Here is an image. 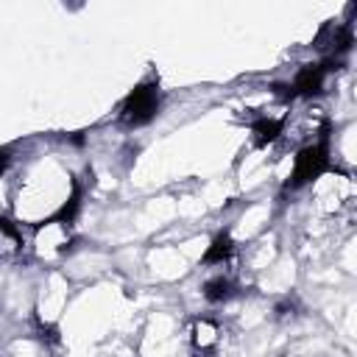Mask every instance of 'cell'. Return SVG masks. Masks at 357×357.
I'll use <instances>...</instances> for the list:
<instances>
[{
  "mask_svg": "<svg viewBox=\"0 0 357 357\" xmlns=\"http://www.w3.org/2000/svg\"><path fill=\"white\" fill-rule=\"evenodd\" d=\"M329 165V153H326V142H310L307 148L298 151L296 162H293V173H290V181L287 187H301L307 184L310 178H318Z\"/></svg>",
  "mask_w": 357,
  "mask_h": 357,
  "instance_id": "cell-1",
  "label": "cell"
},
{
  "mask_svg": "<svg viewBox=\"0 0 357 357\" xmlns=\"http://www.w3.org/2000/svg\"><path fill=\"white\" fill-rule=\"evenodd\" d=\"M156 106H159V89H156V84H142V86H137L126 98V103H123V120L128 126H142V123H148L153 117Z\"/></svg>",
  "mask_w": 357,
  "mask_h": 357,
  "instance_id": "cell-2",
  "label": "cell"
},
{
  "mask_svg": "<svg viewBox=\"0 0 357 357\" xmlns=\"http://www.w3.org/2000/svg\"><path fill=\"white\" fill-rule=\"evenodd\" d=\"M279 134H282V117H271L268 114V117H259L254 123V139H257V145H268Z\"/></svg>",
  "mask_w": 357,
  "mask_h": 357,
  "instance_id": "cell-7",
  "label": "cell"
},
{
  "mask_svg": "<svg viewBox=\"0 0 357 357\" xmlns=\"http://www.w3.org/2000/svg\"><path fill=\"white\" fill-rule=\"evenodd\" d=\"M229 293H231V282L223 279V276H215V279H209V282L204 284V296H206L209 301H223Z\"/></svg>",
  "mask_w": 357,
  "mask_h": 357,
  "instance_id": "cell-9",
  "label": "cell"
},
{
  "mask_svg": "<svg viewBox=\"0 0 357 357\" xmlns=\"http://www.w3.org/2000/svg\"><path fill=\"white\" fill-rule=\"evenodd\" d=\"M192 343H195V349H201V351L212 349V346L218 343V326H215L209 318H198V321L192 324Z\"/></svg>",
  "mask_w": 357,
  "mask_h": 357,
  "instance_id": "cell-6",
  "label": "cell"
},
{
  "mask_svg": "<svg viewBox=\"0 0 357 357\" xmlns=\"http://www.w3.org/2000/svg\"><path fill=\"white\" fill-rule=\"evenodd\" d=\"M326 73H329V64H310V67H301L293 86H290V95H304V98H312L324 89V81H326Z\"/></svg>",
  "mask_w": 357,
  "mask_h": 357,
  "instance_id": "cell-5",
  "label": "cell"
},
{
  "mask_svg": "<svg viewBox=\"0 0 357 357\" xmlns=\"http://www.w3.org/2000/svg\"><path fill=\"white\" fill-rule=\"evenodd\" d=\"M351 42H354V33L349 22H326L315 39V47L329 56H340L343 50L351 47Z\"/></svg>",
  "mask_w": 357,
  "mask_h": 357,
  "instance_id": "cell-4",
  "label": "cell"
},
{
  "mask_svg": "<svg viewBox=\"0 0 357 357\" xmlns=\"http://www.w3.org/2000/svg\"><path fill=\"white\" fill-rule=\"evenodd\" d=\"M231 237L229 234H218L215 237V243L209 245V251L204 254V262H209V265H218V262H223V259H229L231 257Z\"/></svg>",
  "mask_w": 357,
  "mask_h": 357,
  "instance_id": "cell-8",
  "label": "cell"
},
{
  "mask_svg": "<svg viewBox=\"0 0 357 357\" xmlns=\"http://www.w3.org/2000/svg\"><path fill=\"white\" fill-rule=\"evenodd\" d=\"M20 245H22V237L11 229V223H8V220H3V254H6V257H11Z\"/></svg>",
  "mask_w": 357,
  "mask_h": 357,
  "instance_id": "cell-10",
  "label": "cell"
},
{
  "mask_svg": "<svg viewBox=\"0 0 357 357\" xmlns=\"http://www.w3.org/2000/svg\"><path fill=\"white\" fill-rule=\"evenodd\" d=\"M70 243V231H67V223L53 218L47 220L45 226L36 229V251L42 257H53V254H61Z\"/></svg>",
  "mask_w": 357,
  "mask_h": 357,
  "instance_id": "cell-3",
  "label": "cell"
}]
</instances>
